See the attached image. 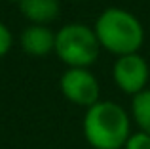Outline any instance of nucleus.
I'll use <instances>...</instances> for the list:
<instances>
[{
    "mask_svg": "<svg viewBox=\"0 0 150 149\" xmlns=\"http://www.w3.org/2000/svg\"><path fill=\"white\" fill-rule=\"evenodd\" d=\"M93 31L101 48L120 57L137 54L144 42V29L141 21L131 11L122 8H106L97 17Z\"/></svg>",
    "mask_w": 150,
    "mask_h": 149,
    "instance_id": "2",
    "label": "nucleus"
},
{
    "mask_svg": "<svg viewBox=\"0 0 150 149\" xmlns=\"http://www.w3.org/2000/svg\"><path fill=\"white\" fill-rule=\"evenodd\" d=\"M21 48L25 54L34 57L48 56L55 52V33L48 25H29L19 37Z\"/></svg>",
    "mask_w": 150,
    "mask_h": 149,
    "instance_id": "6",
    "label": "nucleus"
},
{
    "mask_svg": "<svg viewBox=\"0 0 150 149\" xmlns=\"http://www.w3.org/2000/svg\"><path fill=\"white\" fill-rule=\"evenodd\" d=\"M19 10L30 25H48L59 17L61 4L59 0H21Z\"/></svg>",
    "mask_w": 150,
    "mask_h": 149,
    "instance_id": "7",
    "label": "nucleus"
},
{
    "mask_svg": "<svg viewBox=\"0 0 150 149\" xmlns=\"http://www.w3.org/2000/svg\"><path fill=\"white\" fill-rule=\"evenodd\" d=\"M112 77L116 86L129 96H137L139 92L146 90V82L150 77L148 63L139 54H129L116 59L112 69Z\"/></svg>",
    "mask_w": 150,
    "mask_h": 149,
    "instance_id": "5",
    "label": "nucleus"
},
{
    "mask_svg": "<svg viewBox=\"0 0 150 149\" xmlns=\"http://www.w3.org/2000/svg\"><path fill=\"white\" fill-rule=\"evenodd\" d=\"M10 2H21V0H10Z\"/></svg>",
    "mask_w": 150,
    "mask_h": 149,
    "instance_id": "11",
    "label": "nucleus"
},
{
    "mask_svg": "<svg viewBox=\"0 0 150 149\" xmlns=\"http://www.w3.org/2000/svg\"><path fill=\"white\" fill-rule=\"evenodd\" d=\"M131 115L141 132L150 134V88L139 92L131 100Z\"/></svg>",
    "mask_w": 150,
    "mask_h": 149,
    "instance_id": "8",
    "label": "nucleus"
},
{
    "mask_svg": "<svg viewBox=\"0 0 150 149\" xmlns=\"http://www.w3.org/2000/svg\"><path fill=\"white\" fill-rule=\"evenodd\" d=\"M84 136L91 149H124L131 120L116 101H97L84 115Z\"/></svg>",
    "mask_w": 150,
    "mask_h": 149,
    "instance_id": "1",
    "label": "nucleus"
},
{
    "mask_svg": "<svg viewBox=\"0 0 150 149\" xmlns=\"http://www.w3.org/2000/svg\"><path fill=\"white\" fill-rule=\"evenodd\" d=\"M101 44L91 27L69 23L55 33V54L69 69H88L99 57Z\"/></svg>",
    "mask_w": 150,
    "mask_h": 149,
    "instance_id": "3",
    "label": "nucleus"
},
{
    "mask_svg": "<svg viewBox=\"0 0 150 149\" xmlns=\"http://www.w3.org/2000/svg\"><path fill=\"white\" fill-rule=\"evenodd\" d=\"M11 44H13V37H11L10 29L0 21V57L6 56V54L10 52Z\"/></svg>",
    "mask_w": 150,
    "mask_h": 149,
    "instance_id": "10",
    "label": "nucleus"
},
{
    "mask_svg": "<svg viewBox=\"0 0 150 149\" xmlns=\"http://www.w3.org/2000/svg\"><path fill=\"white\" fill-rule=\"evenodd\" d=\"M124 149H150V134L146 132H133L127 138Z\"/></svg>",
    "mask_w": 150,
    "mask_h": 149,
    "instance_id": "9",
    "label": "nucleus"
},
{
    "mask_svg": "<svg viewBox=\"0 0 150 149\" xmlns=\"http://www.w3.org/2000/svg\"><path fill=\"white\" fill-rule=\"evenodd\" d=\"M63 96L74 105L91 107L99 101V82L89 69H67L59 80Z\"/></svg>",
    "mask_w": 150,
    "mask_h": 149,
    "instance_id": "4",
    "label": "nucleus"
}]
</instances>
